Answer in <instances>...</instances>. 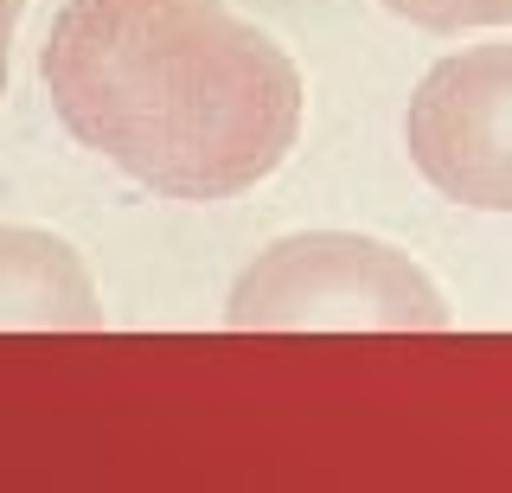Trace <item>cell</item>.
<instances>
[{
    "instance_id": "6da1fadb",
    "label": "cell",
    "mask_w": 512,
    "mask_h": 493,
    "mask_svg": "<svg viewBox=\"0 0 512 493\" xmlns=\"http://www.w3.org/2000/svg\"><path fill=\"white\" fill-rule=\"evenodd\" d=\"M39 77L58 122L160 199L269 180L301 135V71L224 0H64Z\"/></svg>"
},
{
    "instance_id": "7a4b0ae2",
    "label": "cell",
    "mask_w": 512,
    "mask_h": 493,
    "mask_svg": "<svg viewBox=\"0 0 512 493\" xmlns=\"http://www.w3.org/2000/svg\"><path fill=\"white\" fill-rule=\"evenodd\" d=\"M224 321L244 333H301V327L442 333L448 301L404 250L352 231H308L269 244L237 276Z\"/></svg>"
},
{
    "instance_id": "3957f363",
    "label": "cell",
    "mask_w": 512,
    "mask_h": 493,
    "mask_svg": "<svg viewBox=\"0 0 512 493\" xmlns=\"http://www.w3.org/2000/svg\"><path fill=\"white\" fill-rule=\"evenodd\" d=\"M410 161L442 199L512 212V45H468L416 84Z\"/></svg>"
},
{
    "instance_id": "277c9868",
    "label": "cell",
    "mask_w": 512,
    "mask_h": 493,
    "mask_svg": "<svg viewBox=\"0 0 512 493\" xmlns=\"http://www.w3.org/2000/svg\"><path fill=\"white\" fill-rule=\"evenodd\" d=\"M0 327H26V333L103 327L96 282L64 237L32 225H0Z\"/></svg>"
},
{
    "instance_id": "5b68a950",
    "label": "cell",
    "mask_w": 512,
    "mask_h": 493,
    "mask_svg": "<svg viewBox=\"0 0 512 493\" xmlns=\"http://www.w3.org/2000/svg\"><path fill=\"white\" fill-rule=\"evenodd\" d=\"M423 33H468V26H512V0H378Z\"/></svg>"
},
{
    "instance_id": "8992f818",
    "label": "cell",
    "mask_w": 512,
    "mask_h": 493,
    "mask_svg": "<svg viewBox=\"0 0 512 493\" xmlns=\"http://www.w3.org/2000/svg\"><path fill=\"white\" fill-rule=\"evenodd\" d=\"M20 13L26 0H0V90H7V52H13V33H20Z\"/></svg>"
}]
</instances>
